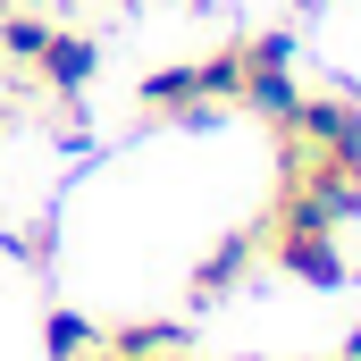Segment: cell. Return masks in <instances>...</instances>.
<instances>
[{
	"mask_svg": "<svg viewBox=\"0 0 361 361\" xmlns=\"http://www.w3.org/2000/svg\"><path fill=\"white\" fill-rule=\"evenodd\" d=\"M244 42V92H235V109L244 118H261V126H277L286 109H294V34H277V25H261V34H235Z\"/></svg>",
	"mask_w": 361,
	"mask_h": 361,
	"instance_id": "2",
	"label": "cell"
},
{
	"mask_svg": "<svg viewBox=\"0 0 361 361\" xmlns=\"http://www.w3.org/2000/svg\"><path fill=\"white\" fill-rule=\"evenodd\" d=\"M336 361H361V328H353V336H345V353H336Z\"/></svg>",
	"mask_w": 361,
	"mask_h": 361,
	"instance_id": "8",
	"label": "cell"
},
{
	"mask_svg": "<svg viewBox=\"0 0 361 361\" xmlns=\"http://www.w3.org/2000/svg\"><path fill=\"white\" fill-rule=\"evenodd\" d=\"M252 235H261V269L294 277V286H311V294H336V286H353V261H345V227H336L319 202L286 193V185L269 193V210L252 219Z\"/></svg>",
	"mask_w": 361,
	"mask_h": 361,
	"instance_id": "1",
	"label": "cell"
},
{
	"mask_svg": "<svg viewBox=\"0 0 361 361\" xmlns=\"http://www.w3.org/2000/svg\"><path fill=\"white\" fill-rule=\"evenodd\" d=\"M92 336H101V328H92L85 311H51V319H42V353H51V361H85Z\"/></svg>",
	"mask_w": 361,
	"mask_h": 361,
	"instance_id": "5",
	"label": "cell"
},
{
	"mask_svg": "<svg viewBox=\"0 0 361 361\" xmlns=\"http://www.w3.org/2000/svg\"><path fill=\"white\" fill-rule=\"evenodd\" d=\"M193 8H210V0H193Z\"/></svg>",
	"mask_w": 361,
	"mask_h": 361,
	"instance_id": "10",
	"label": "cell"
},
{
	"mask_svg": "<svg viewBox=\"0 0 361 361\" xmlns=\"http://www.w3.org/2000/svg\"><path fill=\"white\" fill-rule=\"evenodd\" d=\"M252 269H261V235H252V227H235V235H219V244L193 261V277H185V302H193V311H210V302H227V294H235Z\"/></svg>",
	"mask_w": 361,
	"mask_h": 361,
	"instance_id": "3",
	"label": "cell"
},
{
	"mask_svg": "<svg viewBox=\"0 0 361 361\" xmlns=\"http://www.w3.org/2000/svg\"><path fill=\"white\" fill-rule=\"evenodd\" d=\"M294 8H319V0H294Z\"/></svg>",
	"mask_w": 361,
	"mask_h": 361,
	"instance_id": "9",
	"label": "cell"
},
{
	"mask_svg": "<svg viewBox=\"0 0 361 361\" xmlns=\"http://www.w3.org/2000/svg\"><path fill=\"white\" fill-rule=\"evenodd\" d=\"M85 361H135V353H109V345H92ZM169 361H202V353H193V345H185V353H169Z\"/></svg>",
	"mask_w": 361,
	"mask_h": 361,
	"instance_id": "6",
	"label": "cell"
},
{
	"mask_svg": "<svg viewBox=\"0 0 361 361\" xmlns=\"http://www.w3.org/2000/svg\"><path fill=\"white\" fill-rule=\"evenodd\" d=\"M92 345L135 353V361H169V353H185V345H193V328H185V319H109Z\"/></svg>",
	"mask_w": 361,
	"mask_h": 361,
	"instance_id": "4",
	"label": "cell"
},
{
	"mask_svg": "<svg viewBox=\"0 0 361 361\" xmlns=\"http://www.w3.org/2000/svg\"><path fill=\"white\" fill-rule=\"evenodd\" d=\"M8 118H17V101H8V76H0V143H8Z\"/></svg>",
	"mask_w": 361,
	"mask_h": 361,
	"instance_id": "7",
	"label": "cell"
}]
</instances>
